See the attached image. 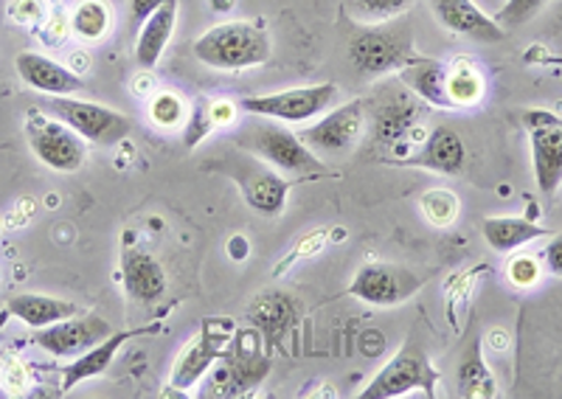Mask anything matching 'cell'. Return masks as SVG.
<instances>
[{
    "label": "cell",
    "mask_w": 562,
    "mask_h": 399,
    "mask_svg": "<svg viewBox=\"0 0 562 399\" xmlns=\"http://www.w3.org/2000/svg\"><path fill=\"white\" fill-rule=\"evenodd\" d=\"M228 338L231 335H225V332L214 327V321H203L200 335L180 352L178 363L172 368V377H169V386L175 391H192V386H198L205 377V372L220 361V354L228 346Z\"/></svg>",
    "instance_id": "obj_14"
},
{
    "label": "cell",
    "mask_w": 562,
    "mask_h": 399,
    "mask_svg": "<svg viewBox=\"0 0 562 399\" xmlns=\"http://www.w3.org/2000/svg\"><path fill=\"white\" fill-rule=\"evenodd\" d=\"M110 29H113V9L108 0H82L70 14V32L85 43L108 37Z\"/></svg>",
    "instance_id": "obj_26"
},
{
    "label": "cell",
    "mask_w": 562,
    "mask_h": 399,
    "mask_svg": "<svg viewBox=\"0 0 562 399\" xmlns=\"http://www.w3.org/2000/svg\"><path fill=\"white\" fill-rule=\"evenodd\" d=\"M543 256H546V264H549V273H554L557 278H562V233L551 237Z\"/></svg>",
    "instance_id": "obj_35"
},
{
    "label": "cell",
    "mask_w": 562,
    "mask_h": 399,
    "mask_svg": "<svg viewBox=\"0 0 562 399\" xmlns=\"http://www.w3.org/2000/svg\"><path fill=\"white\" fill-rule=\"evenodd\" d=\"M416 124V107L408 102H391L385 104L378 113V122H374V133H378V141L383 144H396L400 138H405L414 129Z\"/></svg>",
    "instance_id": "obj_27"
},
{
    "label": "cell",
    "mask_w": 562,
    "mask_h": 399,
    "mask_svg": "<svg viewBox=\"0 0 562 399\" xmlns=\"http://www.w3.org/2000/svg\"><path fill=\"white\" fill-rule=\"evenodd\" d=\"M20 79L32 88V91L45 93V96H68V93L85 91V79L74 68L57 62V59L45 57L37 52H23L14 59Z\"/></svg>",
    "instance_id": "obj_17"
},
{
    "label": "cell",
    "mask_w": 562,
    "mask_h": 399,
    "mask_svg": "<svg viewBox=\"0 0 562 399\" xmlns=\"http://www.w3.org/2000/svg\"><path fill=\"white\" fill-rule=\"evenodd\" d=\"M149 329H127V332H113V335L104 338L102 343H97V346H90L88 352L77 354L74 357V363H65L63 368H59V380H63V391H70V388H77L79 383L90 380V377H99V374H104L110 368V363L115 361V354H119V349L127 346L130 341H135V338L147 335Z\"/></svg>",
    "instance_id": "obj_21"
},
{
    "label": "cell",
    "mask_w": 562,
    "mask_h": 399,
    "mask_svg": "<svg viewBox=\"0 0 562 399\" xmlns=\"http://www.w3.org/2000/svg\"><path fill=\"white\" fill-rule=\"evenodd\" d=\"M175 26H178V0H164L138 29V39H135V62L144 71H153L160 62L164 52H167L169 39H172Z\"/></svg>",
    "instance_id": "obj_22"
},
{
    "label": "cell",
    "mask_w": 562,
    "mask_h": 399,
    "mask_svg": "<svg viewBox=\"0 0 562 399\" xmlns=\"http://www.w3.org/2000/svg\"><path fill=\"white\" fill-rule=\"evenodd\" d=\"M237 147L256 155L259 161L288 178H313V174L326 172V163L301 141L299 133L288 129V124L270 122V118H259L256 124L245 127L237 136Z\"/></svg>",
    "instance_id": "obj_3"
},
{
    "label": "cell",
    "mask_w": 562,
    "mask_h": 399,
    "mask_svg": "<svg viewBox=\"0 0 562 399\" xmlns=\"http://www.w3.org/2000/svg\"><path fill=\"white\" fill-rule=\"evenodd\" d=\"M549 233L551 228L537 226V223L520 217H486L481 223V237L495 253L518 251V248L529 246L540 237H549Z\"/></svg>",
    "instance_id": "obj_24"
},
{
    "label": "cell",
    "mask_w": 562,
    "mask_h": 399,
    "mask_svg": "<svg viewBox=\"0 0 562 399\" xmlns=\"http://www.w3.org/2000/svg\"><path fill=\"white\" fill-rule=\"evenodd\" d=\"M448 91L456 110L470 107V104L479 102L481 93H484V82H481V77L475 73V68H467L464 62H456L453 68H450Z\"/></svg>",
    "instance_id": "obj_29"
},
{
    "label": "cell",
    "mask_w": 562,
    "mask_h": 399,
    "mask_svg": "<svg viewBox=\"0 0 562 399\" xmlns=\"http://www.w3.org/2000/svg\"><path fill=\"white\" fill-rule=\"evenodd\" d=\"M335 99H338V84H304V88H290V91L276 93H256V96L239 99L237 107L245 110L248 116L270 118L279 124H310L318 116H324L326 110H333Z\"/></svg>",
    "instance_id": "obj_5"
},
{
    "label": "cell",
    "mask_w": 562,
    "mask_h": 399,
    "mask_svg": "<svg viewBox=\"0 0 562 399\" xmlns=\"http://www.w3.org/2000/svg\"><path fill=\"white\" fill-rule=\"evenodd\" d=\"M506 278H509L515 287L526 290V287L537 284V278H540V267H537V262L531 256H512L509 267H506Z\"/></svg>",
    "instance_id": "obj_33"
},
{
    "label": "cell",
    "mask_w": 562,
    "mask_h": 399,
    "mask_svg": "<svg viewBox=\"0 0 562 399\" xmlns=\"http://www.w3.org/2000/svg\"><path fill=\"white\" fill-rule=\"evenodd\" d=\"M149 118L158 127L175 129L178 124L186 122V102L172 91H158L149 99Z\"/></svg>",
    "instance_id": "obj_31"
},
{
    "label": "cell",
    "mask_w": 562,
    "mask_h": 399,
    "mask_svg": "<svg viewBox=\"0 0 562 399\" xmlns=\"http://www.w3.org/2000/svg\"><path fill=\"white\" fill-rule=\"evenodd\" d=\"M26 136L37 161L54 172H77L88 161V141L68 124L54 116H43L40 110L29 113Z\"/></svg>",
    "instance_id": "obj_10"
},
{
    "label": "cell",
    "mask_w": 562,
    "mask_h": 399,
    "mask_svg": "<svg viewBox=\"0 0 562 399\" xmlns=\"http://www.w3.org/2000/svg\"><path fill=\"white\" fill-rule=\"evenodd\" d=\"M535 181L543 197H554L562 183V122L551 113H526Z\"/></svg>",
    "instance_id": "obj_12"
},
{
    "label": "cell",
    "mask_w": 562,
    "mask_h": 399,
    "mask_svg": "<svg viewBox=\"0 0 562 399\" xmlns=\"http://www.w3.org/2000/svg\"><path fill=\"white\" fill-rule=\"evenodd\" d=\"M40 110H45L48 116L59 118L63 124H68L74 133L85 138L90 144H99V147H115L130 136L127 116H122L119 110L108 107V104L99 102H85V99L74 96H45L40 102Z\"/></svg>",
    "instance_id": "obj_7"
},
{
    "label": "cell",
    "mask_w": 562,
    "mask_h": 399,
    "mask_svg": "<svg viewBox=\"0 0 562 399\" xmlns=\"http://www.w3.org/2000/svg\"><path fill=\"white\" fill-rule=\"evenodd\" d=\"M9 316L18 318L20 323H26L32 329L52 327V323L65 321V318L77 316L79 304L65 301V298L45 296V293H20L7 301Z\"/></svg>",
    "instance_id": "obj_23"
},
{
    "label": "cell",
    "mask_w": 562,
    "mask_h": 399,
    "mask_svg": "<svg viewBox=\"0 0 562 399\" xmlns=\"http://www.w3.org/2000/svg\"><path fill=\"white\" fill-rule=\"evenodd\" d=\"M400 79H403V84L416 99L428 102L430 107L456 110L448 91L450 65L439 62V59L434 57H419V54L414 52L405 59L403 68H400Z\"/></svg>",
    "instance_id": "obj_19"
},
{
    "label": "cell",
    "mask_w": 562,
    "mask_h": 399,
    "mask_svg": "<svg viewBox=\"0 0 562 399\" xmlns=\"http://www.w3.org/2000/svg\"><path fill=\"white\" fill-rule=\"evenodd\" d=\"M231 3H234V0H211V7H217L220 12H225V9H231Z\"/></svg>",
    "instance_id": "obj_36"
},
{
    "label": "cell",
    "mask_w": 562,
    "mask_h": 399,
    "mask_svg": "<svg viewBox=\"0 0 562 399\" xmlns=\"http://www.w3.org/2000/svg\"><path fill=\"white\" fill-rule=\"evenodd\" d=\"M411 54H414V34L396 20L360 26L358 34L349 39V62L363 79H380L400 71Z\"/></svg>",
    "instance_id": "obj_4"
},
{
    "label": "cell",
    "mask_w": 562,
    "mask_h": 399,
    "mask_svg": "<svg viewBox=\"0 0 562 399\" xmlns=\"http://www.w3.org/2000/svg\"><path fill=\"white\" fill-rule=\"evenodd\" d=\"M220 172L228 174L231 181H237L239 192H243L245 203L254 212L265 214V217H279L288 206L290 181L273 167L259 161L256 155H237V158H225L220 161Z\"/></svg>",
    "instance_id": "obj_9"
},
{
    "label": "cell",
    "mask_w": 562,
    "mask_h": 399,
    "mask_svg": "<svg viewBox=\"0 0 562 399\" xmlns=\"http://www.w3.org/2000/svg\"><path fill=\"white\" fill-rule=\"evenodd\" d=\"M414 0H346L351 20H358L360 26H374L385 20H396Z\"/></svg>",
    "instance_id": "obj_28"
},
{
    "label": "cell",
    "mask_w": 562,
    "mask_h": 399,
    "mask_svg": "<svg viewBox=\"0 0 562 399\" xmlns=\"http://www.w3.org/2000/svg\"><path fill=\"white\" fill-rule=\"evenodd\" d=\"M122 282L124 293L140 307H155L167 298L169 290L164 264L144 248H124L122 251Z\"/></svg>",
    "instance_id": "obj_16"
},
{
    "label": "cell",
    "mask_w": 562,
    "mask_h": 399,
    "mask_svg": "<svg viewBox=\"0 0 562 399\" xmlns=\"http://www.w3.org/2000/svg\"><path fill=\"white\" fill-rule=\"evenodd\" d=\"M301 316V307L290 293L268 290L256 296L248 307V323L265 338L268 346H279Z\"/></svg>",
    "instance_id": "obj_18"
},
{
    "label": "cell",
    "mask_w": 562,
    "mask_h": 399,
    "mask_svg": "<svg viewBox=\"0 0 562 399\" xmlns=\"http://www.w3.org/2000/svg\"><path fill=\"white\" fill-rule=\"evenodd\" d=\"M366 129V102L355 99L349 104L326 110L324 116L310 122L299 133L301 141L307 144L321 161H346L355 149H358L360 138Z\"/></svg>",
    "instance_id": "obj_8"
},
{
    "label": "cell",
    "mask_w": 562,
    "mask_h": 399,
    "mask_svg": "<svg viewBox=\"0 0 562 399\" xmlns=\"http://www.w3.org/2000/svg\"><path fill=\"white\" fill-rule=\"evenodd\" d=\"M419 206L430 226L436 228L453 226L456 217H459V197L450 189H430V192L422 194Z\"/></svg>",
    "instance_id": "obj_30"
},
{
    "label": "cell",
    "mask_w": 562,
    "mask_h": 399,
    "mask_svg": "<svg viewBox=\"0 0 562 399\" xmlns=\"http://www.w3.org/2000/svg\"><path fill=\"white\" fill-rule=\"evenodd\" d=\"M265 349L268 343L250 323L237 329L228 338V346L220 354V361L200 380L203 383L200 397H243L256 386H262L270 372V357Z\"/></svg>",
    "instance_id": "obj_2"
},
{
    "label": "cell",
    "mask_w": 562,
    "mask_h": 399,
    "mask_svg": "<svg viewBox=\"0 0 562 399\" xmlns=\"http://www.w3.org/2000/svg\"><path fill=\"white\" fill-rule=\"evenodd\" d=\"M430 12L441 26L459 37L475 39L484 46H495L506 39V29L495 18L481 12L473 0H430Z\"/></svg>",
    "instance_id": "obj_15"
},
{
    "label": "cell",
    "mask_w": 562,
    "mask_h": 399,
    "mask_svg": "<svg viewBox=\"0 0 562 399\" xmlns=\"http://www.w3.org/2000/svg\"><path fill=\"white\" fill-rule=\"evenodd\" d=\"M400 163L428 169L436 174H461V169L467 167V147L453 127H436L428 133L422 149H416Z\"/></svg>",
    "instance_id": "obj_20"
},
{
    "label": "cell",
    "mask_w": 562,
    "mask_h": 399,
    "mask_svg": "<svg viewBox=\"0 0 562 399\" xmlns=\"http://www.w3.org/2000/svg\"><path fill=\"white\" fill-rule=\"evenodd\" d=\"M108 335H113V327L104 318L90 316V312L79 316L77 312V316L52 323V327L34 329L32 343L43 352L54 354V357H77V354L88 352L90 346L102 343Z\"/></svg>",
    "instance_id": "obj_13"
},
{
    "label": "cell",
    "mask_w": 562,
    "mask_h": 399,
    "mask_svg": "<svg viewBox=\"0 0 562 399\" xmlns=\"http://www.w3.org/2000/svg\"><path fill=\"white\" fill-rule=\"evenodd\" d=\"M160 3H164V0H130V18H133L135 32L144 26V20H147L149 14L160 7Z\"/></svg>",
    "instance_id": "obj_34"
},
{
    "label": "cell",
    "mask_w": 562,
    "mask_h": 399,
    "mask_svg": "<svg viewBox=\"0 0 562 399\" xmlns=\"http://www.w3.org/2000/svg\"><path fill=\"white\" fill-rule=\"evenodd\" d=\"M456 383H459V394L467 399L498 397V383H495V374L486 366L479 335L470 338V343H467L464 352H461Z\"/></svg>",
    "instance_id": "obj_25"
},
{
    "label": "cell",
    "mask_w": 562,
    "mask_h": 399,
    "mask_svg": "<svg viewBox=\"0 0 562 399\" xmlns=\"http://www.w3.org/2000/svg\"><path fill=\"white\" fill-rule=\"evenodd\" d=\"M439 372L430 363L428 352L422 349L419 341L408 338L400 352L371 377L369 386L358 394L360 399H394L405 397L411 391H425L428 397L436 394Z\"/></svg>",
    "instance_id": "obj_6"
},
{
    "label": "cell",
    "mask_w": 562,
    "mask_h": 399,
    "mask_svg": "<svg viewBox=\"0 0 562 399\" xmlns=\"http://www.w3.org/2000/svg\"><path fill=\"white\" fill-rule=\"evenodd\" d=\"M425 287V276L391 262L360 264L349 284V296L371 307H400Z\"/></svg>",
    "instance_id": "obj_11"
},
{
    "label": "cell",
    "mask_w": 562,
    "mask_h": 399,
    "mask_svg": "<svg viewBox=\"0 0 562 399\" xmlns=\"http://www.w3.org/2000/svg\"><path fill=\"white\" fill-rule=\"evenodd\" d=\"M0 368H3V352H0Z\"/></svg>",
    "instance_id": "obj_37"
},
{
    "label": "cell",
    "mask_w": 562,
    "mask_h": 399,
    "mask_svg": "<svg viewBox=\"0 0 562 399\" xmlns=\"http://www.w3.org/2000/svg\"><path fill=\"white\" fill-rule=\"evenodd\" d=\"M549 3L551 0H506V7L498 9L495 20H498L506 32H512V29L526 26V23H529L540 9L549 7Z\"/></svg>",
    "instance_id": "obj_32"
},
{
    "label": "cell",
    "mask_w": 562,
    "mask_h": 399,
    "mask_svg": "<svg viewBox=\"0 0 562 399\" xmlns=\"http://www.w3.org/2000/svg\"><path fill=\"white\" fill-rule=\"evenodd\" d=\"M192 54L205 68L234 73L268 62L270 54H273V43H270L265 23L225 20V23L211 26L209 32L194 39Z\"/></svg>",
    "instance_id": "obj_1"
}]
</instances>
